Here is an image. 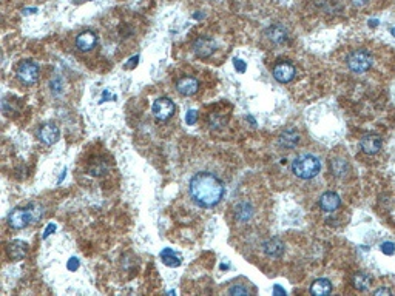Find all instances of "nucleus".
I'll list each match as a JSON object with an SVG mask.
<instances>
[{"instance_id": "f257e3e1", "label": "nucleus", "mask_w": 395, "mask_h": 296, "mask_svg": "<svg viewBox=\"0 0 395 296\" xmlns=\"http://www.w3.org/2000/svg\"><path fill=\"white\" fill-rule=\"evenodd\" d=\"M188 191L198 205L210 209L221 202L224 196V184L213 173L201 171L190 179Z\"/></svg>"}, {"instance_id": "f03ea898", "label": "nucleus", "mask_w": 395, "mask_h": 296, "mask_svg": "<svg viewBox=\"0 0 395 296\" xmlns=\"http://www.w3.org/2000/svg\"><path fill=\"white\" fill-rule=\"evenodd\" d=\"M42 217V209L36 204H30L25 209H14L8 214V224L14 230H22L30 224L37 222Z\"/></svg>"}, {"instance_id": "7ed1b4c3", "label": "nucleus", "mask_w": 395, "mask_h": 296, "mask_svg": "<svg viewBox=\"0 0 395 296\" xmlns=\"http://www.w3.org/2000/svg\"><path fill=\"white\" fill-rule=\"evenodd\" d=\"M321 170V162L313 154H300L292 162V171L300 179H312Z\"/></svg>"}, {"instance_id": "20e7f679", "label": "nucleus", "mask_w": 395, "mask_h": 296, "mask_svg": "<svg viewBox=\"0 0 395 296\" xmlns=\"http://www.w3.org/2000/svg\"><path fill=\"white\" fill-rule=\"evenodd\" d=\"M374 63V57L372 54L369 53L367 49H355L352 53L348 56V67L351 71L356 73V74H361V73H366L369 68L372 67Z\"/></svg>"}, {"instance_id": "39448f33", "label": "nucleus", "mask_w": 395, "mask_h": 296, "mask_svg": "<svg viewBox=\"0 0 395 296\" xmlns=\"http://www.w3.org/2000/svg\"><path fill=\"white\" fill-rule=\"evenodd\" d=\"M39 65L33 60H23L20 62V65L17 67V77L19 81L25 85H34L37 81H39Z\"/></svg>"}, {"instance_id": "423d86ee", "label": "nucleus", "mask_w": 395, "mask_h": 296, "mask_svg": "<svg viewBox=\"0 0 395 296\" xmlns=\"http://www.w3.org/2000/svg\"><path fill=\"white\" fill-rule=\"evenodd\" d=\"M175 104L173 100L169 99V97H159L153 102V107H151V111H153V116L156 118V121L159 122H165L169 121L172 116L175 114Z\"/></svg>"}, {"instance_id": "0eeeda50", "label": "nucleus", "mask_w": 395, "mask_h": 296, "mask_svg": "<svg viewBox=\"0 0 395 296\" xmlns=\"http://www.w3.org/2000/svg\"><path fill=\"white\" fill-rule=\"evenodd\" d=\"M273 77L279 84H289L295 77V67L287 60H278L273 67Z\"/></svg>"}, {"instance_id": "6e6552de", "label": "nucleus", "mask_w": 395, "mask_h": 296, "mask_svg": "<svg viewBox=\"0 0 395 296\" xmlns=\"http://www.w3.org/2000/svg\"><path fill=\"white\" fill-rule=\"evenodd\" d=\"M215 49H216V42L212 37L202 36V37H198L193 42V53L201 59L210 57L215 53Z\"/></svg>"}, {"instance_id": "1a4fd4ad", "label": "nucleus", "mask_w": 395, "mask_h": 296, "mask_svg": "<svg viewBox=\"0 0 395 296\" xmlns=\"http://www.w3.org/2000/svg\"><path fill=\"white\" fill-rule=\"evenodd\" d=\"M37 137H39V140L42 144L45 145H53L56 144L59 137H60V131H59V128L56 124L53 122H48V124H44L41 128H39V131H37Z\"/></svg>"}, {"instance_id": "9d476101", "label": "nucleus", "mask_w": 395, "mask_h": 296, "mask_svg": "<svg viewBox=\"0 0 395 296\" xmlns=\"http://www.w3.org/2000/svg\"><path fill=\"white\" fill-rule=\"evenodd\" d=\"M264 36L269 39L272 43H276V45H283V43H286L289 41V33H287V30L283 27V25H279V23L270 25V27L264 31Z\"/></svg>"}, {"instance_id": "9b49d317", "label": "nucleus", "mask_w": 395, "mask_h": 296, "mask_svg": "<svg viewBox=\"0 0 395 296\" xmlns=\"http://www.w3.org/2000/svg\"><path fill=\"white\" fill-rule=\"evenodd\" d=\"M6 253L11 259H14V261H20L23 259L25 256H27L28 253V244L27 242H23L20 239H14V241H11L8 246H6Z\"/></svg>"}, {"instance_id": "f8f14e48", "label": "nucleus", "mask_w": 395, "mask_h": 296, "mask_svg": "<svg viewBox=\"0 0 395 296\" xmlns=\"http://www.w3.org/2000/svg\"><path fill=\"white\" fill-rule=\"evenodd\" d=\"M340 205H341V199L334 191H326L320 198V209L326 213H332L338 210Z\"/></svg>"}, {"instance_id": "ddd939ff", "label": "nucleus", "mask_w": 395, "mask_h": 296, "mask_svg": "<svg viewBox=\"0 0 395 296\" xmlns=\"http://www.w3.org/2000/svg\"><path fill=\"white\" fill-rule=\"evenodd\" d=\"M199 88V82L195 79V77H182L176 82V89L177 93L182 96H193L198 93Z\"/></svg>"}, {"instance_id": "4468645a", "label": "nucleus", "mask_w": 395, "mask_h": 296, "mask_svg": "<svg viewBox=\"0 0 395 296\" xmlns=\"http://www.w3.org/2000/svg\"><path fill=\"white\" fill-rule=\"evenodd\" d=\"M381 139L380 136L377 134H364L361 139H360V147L363 150V153L366 154H375L380 151L381 148Z\"/></svg>"}, {"instance_id": "2eb2a0df", "label": "nucleus", "mask_w": 395, "mask_h": 296, "mask_svg": "<svg viewBox=\"0 0 395 296\" xmlns=\"http://www.w3.org/2000/svg\"><path fill=\"white\" fill-rule=\"evenodd\" d=\"M96 42H97V36L93 33V31H84L78 36L76 39V46L81 51H90L96 46Z\"/></svg>"}, {"instance_id": "dca6fc26", "label": "nucleus", "mask_w": 395, "mask_h": 296, "mask_svg": "<svg viewBox=\"0 0 395 296\" xmlns=\"http://www.w3.org/2000/svg\"><path fill=\"white\" fill-rule=\"evenodd\" d=\"M298 142H300V134H298L297 130H294V128L284 130L281 134H279V139H278V144L281 145L283 148H287V150L295 148Z\"/></svg>"}, {"instance_id": "f3484780", "label": "nucleus", "mask_w": 395, "mask_h": 296, "mask_svg": "<svg viewBox=\"0 0 395 296\" xmlns=\"http://www.w3.org/2000/svg\"><path fill=\"white\" fill-rule=\"evenodd\" d=\"M263 250H264V253L267 256H270V258H279V256L284 253V244H283L281 239L272 238V239L264 242Z\"/></svg>"}, {"instance_id": "a211bd4d", "label": "nucleus", "mask_w": 395, "mask_h": 296, "mask_svg": "<svg viewBox=\"0 0 395 296\" xmlns=\"http://www.w3.org/2000/svg\"><path fill=\"white\" fill-rule=\"evenodd\" d=\"M330 292H332V284H330V281L326 278H320L313 281L310 286V293L315 296H326Z\"/></svg>"}, {"instance_id": "6ab92c4d", "label": "nucleus", "mask_w": 395, "mask_h": 296, "mask_svg": "<svg viewBox=\"0 0 395 296\" xmlns=\"http://www.w3.org/2000/svg\"><path fill=\"white\" fill-rule=\"evenodd\" d=\"M159 256H161V261L167 267H179L182 262L181 256L172 249H164Z\"/></svg>"}, {"instance_id": "aec40b11", "label": "nucleus", "mask_w": 395, "mask_h": 296, "mask_svg": "<svg viewBox=\"0 0 395 296\" xmlns=\"http://www.w3.org/2000/svg\"><path fill=\"white\" fill-rule=\"evenodd\" d=\"M253 216V209L249 202H241L235 207V217L239 222H247Z\"/></svg>"}, {"instance_id": "412c9836", "label": "nucleus", "mask_w": 395, "mask_h": 296, "mask_svg": "<svg viewBox=\"0 0 395 296\" xmlns=\"http://www.w3.org/2000/svg\"><path fill=\"white\" fill-rule=\"evenodd\" d=\"M371 282H372L371 275H367V273H364V272L355 273L353 278H352V286H353L356 290H360V292H364V290H367L369 287H371Z\"/></svg>"}, {"instance_id": "4be33fe9", "label": "nucleus", "mask_w": 395, "mask_h": 296, "mask_svg": "<svg viewBox=\"0 0 395 296\" xmlns=\"http://www.w3.org/2000/svg\"><path fill=\"white\" fill-rule=\"evenodd\" d=\"M330 171H332L334 176L337 177H345L349 171V164L348 161L345 159H340V158H335L330 161Z\"/></svg>"}, {"instance_id": "5701e85b", "label": "nucleus", "mask_w": 395, "mask_h": 296, "mask_svg": "<svg viewBox=\"0 0 395 296\" xmlns=\"http://www.w3.org/2000/svg\"><path fill=\"white\" fill-rule=\"evenodd\" d=\"M316 6L326 12H335V0H315Z\"/></svg>"}, {"instance_id": "b1692460", "label": "nucleus", "mask_w": 395, "mask_h": 296, "mask_svg": "<svg viewBox=\"0 0 395 296\" xmlns=\"http://www.w3.org/2000/svg\"><path fill=\"white\" fill-rule=\"evenodd\" d=\"M250 290L244 286H232L230 289H228V295H235V296H244V295H249Z\"/></svg>"}, {"instance_id": "393cba45", "label": "nucleus", "mask_w": 395, "mask_h": 296, "mask_svg": "<svg viewBox=\"0 0 395 296\" xmlns=\"http://www.w3.org/2000/svg\"><path fill=\"white\" fill-rule=\"evenodd\" d=\"M380 250L381 253H385L388 256H392L395 253V242H391V241H386L380 246Z\"/></svg>"}, {"instance_id": "a878e982", "label": "nucleus", "mask_w": 395, "mask_h": 296, "mask_svg": "<svg viewBox=\"0 0 395 296\" xmlns=\"http://www.w3.org/2000/svg\"><path fill=\"white\" fill-rule=\"evenodd\" d=\"M196 121H198V111L196 110H188L187 114H185V124L193 125Z\"/></svg>"}, {"instance_id": "bb28decb", "label": "nucleus", "mask_w": 395, "mask_h": 296, "mask_svg": "<svg viewBox=\"0 0 395 296\" xmlns=\"http://www.w3.org/2000/svg\"><path fill=\"white\" fill-rule=\"evenodd\" d=\"M233 67L238 73H244L247 70V63L241 59H233Z\"/></svg>"}, {"instance_id": "cd10ccee", "label": "nucleus", "mask_w": 395, "mask_h": 296, "mask_svg": "<svg viewBox=\"0 0 395 296\" xmlns=\"http://www.w3.org/2000/svg\"><path fill=\"white\" fill-rule=\"evenodd\" d=\"M79 259L78 258H70L68 262H67V268L70 270V272H76V270L79 268Z\"/></svg>"}, {"instance_id": "c85d7f7f", "label": "nucleus", "mask_w": 395, "mask_h": 296, "mask_svg": "<svg viewBox=\"0 0 395 296\" xmlns=\"http://www.w3.org/2000/svg\"><path fill=\"white\" fill-rule=\"evenodd\" d=\"M56 228H57V225H56L54 222L48 224V225H46V228H45V231H44V236H42V238H44V239H46L49 235H53V233H54Z\"/></svg>"}, {"instance_id": "c756f323", "label": "nucleus", "mask_w": 395, "mask_h": 296, "mask_svg": "<svg viewBox=\"0 0 395 296\" xmlns=\"http://www.w3.org/2000/svg\"><path fill=\"white\" fill-rule=\"evenodd\" d=\"M137 60H139V56H134V57H132V59H130V63H127L125 68H129V70H130V68H133L134 65H137Z\"/></svg>"}, {"instance_id": "7c9ffc66", "label": "nucleus", "mask_w": 395, "mask_h": 296, "mask_svg": "<svg viewBox=\"0 0 395 296\" xmlns=\"http://www.w3.org/2000/svg\"><path fill=\"white\" fill-rule=\"evenodd\" d=\"M374 295L375 296H378V295H392V292L389 289H378V290L374 292Z\"/></svg>"}, {"instance_id": "2f4dec72", "label": "nucleus", "mask_w": 395, "mask_h": 296, "mask_svg": "<svg viewBox=\"0 0 395 296\" xmlns=\"http://www.w3.org/2000/svg\"><path fill=\"white\" fill-rule=\"evenodd\" d=\"M351 2H352L353 6H358L360 8V6H363V5L367 3V0H351Z\"/></svg>"}, {"instance_id": "473e14b6", "label": "nucleus", "mask_w": 395, "mask_h": 296, "mask_svg": "<svg viewBox=\"0 0 395 296\" xmlns=\"http://www.w3.org/2000/svg\"><path fill=\"white\" fill-rule=\"evenodd\" d=\"M273 295H283V296H284V295H286V290L281 289L279 286H275V287H273Z\"/></svg>"}, {"instance_id": "72a5a7b5", "label": "nucleus", "mask_w": 395, "mask_h": 296, "mask_svg": "<svg viewBox=\"0 0 395 296\" xmlns=\"http://www.w3.org/2000/svg\"><path fill=\"white\" fill-rule=\"evenodd\" d=\"M37 9L36 8H31V9H23V14H31V12H36Z\"/></svg>"}, {"instance_id": "f704fd0d", "label": "nucleus", "mask_w": 395, "mask_h": 296, "mask_svg": "<svg viewBox=\"0 0 395 296\" xmlns=\"http://www.w3.org/2000/svg\"><path fill=\"white\" fill-rule=\"evenodd\" d=\"M377 23H378V20H369V25H371V27H377Z\"/></svg>"}, {"instance_id": "c9c22d12", "label": "nucleus", "mask_w": 395, "mask_h": 296, "mask_svg": "<svg viewBox=\"0 0 395 296\" xmlns=\"http://www.w3.org/2000/svg\"><path fill=\"white\" fill-rule=\"evenodd\" d=\"M228 267H230V265H228V264H221V270H227Z\"/></svg>"}, {"instance_id": "e433bc0d", "label": "nucleus", "mask_w": 395, "mask_h": 296, "mask_svg": "<svg viewBox=\"0 0 395 296\" xmlns=\"http://www.w3.org/2000/svg\"><path fill=\"white\" fill-rule=\"evenodd\" d=\"M391 34H392V36L395 37V27H392V28H391Z\"/></svg>"}]
</instances>
